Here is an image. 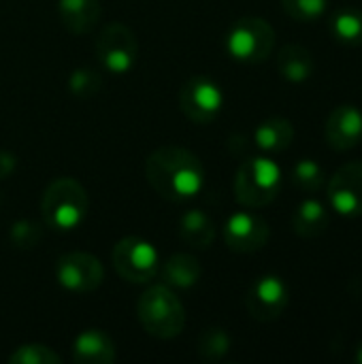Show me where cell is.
Wrapping results in <instances>:
<instances>
[{
	"label": "cell",
	"mask_w": 362,
	"mask_h": 364,
	"mask_svg": "<svg viewBox=\"0 0 362 364\" xmlns=\"http://www.w3.org/2000/svg\"><path fill=\"white\" fill-rule=\"evenodd\" d=\"M145 177L158 196L173 203L196 198L207 181L201 158L179 145H162L151 151L145 162Z\"/></svg>",
	"instance_id": "6da1fadb"
},
{
	"label": "cell",
	"mask_w": 362,
	"mask_h": 364,
	"mask_svg": "<svg viewBox=\"0 0 362 364\" xmlns=\"http://www.w3.org/2000/svg\"><path fill=\"white\" fill-rule=\"evenodd\" d=\"M87 211H90L87 192L73 177H60L51 181L41 198L43 222L58 232L77 230L85 222Z\"/></svg>",
	"instance_id": "7a4b0ae2"
},
{
	"label": "cell",
	"mask_w": 362,
	"mask_h": 364,
	"mask_svg": "<svg viewBox=\"0 0 362 364\" xmlns=\"http://www.w3.org/2000/svg\"><path fill=\"white\" fill-rule=\"evenodd\" d=\"M137 318L147 335L156 339H175L186 326V309L173 288L151 286L139 296Z\"/></svg>",
	"instance_id": "3957f363"
},
{
	"label": "cell",
	"mask_w": 362,
	"mask_h": 364,
	"mask_svg": "<svg viewBox=\"0 0 362 364\" xmlns=\"http://www.w3.org/2000/svg\"><path fill=\"white\" fill-rule=\"evenodd\" d=\"M282 181L284 173L275 160L267 156L247 158L235 177V198L247 209H262L277 198Z\"/></svg>",
	"instance_id": "277c9868"
},
{
	"label": "cell",
	"mask_w": 362,
	"mask_h": 364,
	"mask_svg": "<svg viewBox=\"0 0 362 364\" xmlns=\"http://www.w3.org/2000/svg\"><path fill=\"white\" fill-rule=\"evenodd\" d=\"M226 53L241 64H260L275 49V30L262 17H241L226 34Z\"/></svg>",
	"instance_id": "5b68a950"
},
{
	"label": "cell",
	"mask_w": 362,
	"mask_h": 364,
	"mask_svg": "<svg viewBox=\"0 0 362 364\" xmlns=\"http://www.w3.org/2000/svg\"><path fill=\"white\" fill-rule=\"evenodd\" d=\"M96 58L105 73L113 77L128 75L139 60V41L134 32L122 21L107 23L96 41Z\"/></svg>",
	"instance_id": "8992f818"
},
{
	"label": "cell",
	"mask_w": 362,
	"mask_h": 364,
	"mask_svg": "<svg viewBox=\"0 0 362 364\" xmlns=\"http://www.w3.org/2000/svg\"><path fill=\"white\" fill-rule=\"evenodd\" d=\"M117 275L130 284H145L160 271V256L156 247L141 237H124L111 252Z\"/></svg>",
	"instance_id": "52a82bcc"
},
{
	"label": "cell",
	"mask_w": 362,
	"mask_h": 364,
	"mask_svg": "<svg viewBox=\"0 0 362 364\" xmlns=\"http://www.w3.org/2000/svg\"><path fill=\"white\" fill-rule=\"evenodd\" d=\"M224 90L218 81L207 75L190 77L179 90V107L188 119L194 124H209L213 122L224 109Z\"/></svg>",
	"instance_id": "ba28073f"
},
{
	"label": "cell",
	"mask_w": 362,
	"mask_h": 364,
	"mask_svg": "<svg viewBox=\"0 0 362 364\" xmlns=\"http://www.w3.org/2000/svg\"><path fill=\"white\" fill-rule=\"evenodd\" d=\"M55 279L68 292L87 294V292H94L102 284L105 269L96 256L87 252H70L58 258Z\"/></svg>",
	"instance_id": "9c48e42d"
},
{
	"label": "cell",
	"mask_w": 362,
	"mask_h": 364,
	"mask_svg": "<svg viewBox=\"0 0 362 364\" xmlns=\"http://www.w3.org/2000/svg\"><path fill=\"white\" fill-rule=\"evenodd\" d=\"M326 196L331 207L341 218L362 215V160L348 162L326 181Z\"/></svg>",
	"instance_id": "30bf717a"
},
{
	"label": "cell",
	"mask_w": 362,
	"mask_h": 364,
	"mask_svg": "<svg viewBox=\"0 0 362 364\" xmlns=\"http://www.w3.org/2000/svg\"><path fill=\"white\" fill-rule=\"evenodd\" d=\"M288 303H290V290L286 282L277 275L258 277L245 294V307L250 316L258 322L277 320L286 311Z\"/></svg>",
	"instance_id": "8fae6325"
},
{
	"label": "cell",
	"mask_w": 362,
	"mask_h": 364,
	"mask_svg": "<svg viewBox=\"0 0 362 364\" xmlns=\"http://www.w3.org/2000/svg\"><path fill=\"white\" fill-rule=\"evenodd\" d=\"M271 237L269 222L252 211H237L224 224V241L235 254L260 252Z\"/></svg>",
	"instance_id": "7c38bea8"
},
{
	"label": "cell",
	"mask_w": 362,
	"mask_h": 364,
	"mask_svg": "<svg viewBox=\"0 0 362 364\" xmlns=\"http://www.w3.org/2000/svg\"><path fill=\"white\" fill-rule=\"evenodd\" d=\"M326 143L337 151H348L362 141V111L354 105H339L326 119Z\"/></svg>",
	"instance_id": "4fadbf2b"
},
{
	"label": "cell",
	"mask_w": 362,
	"mask_h": 364,
	"mask_svg": "<svg viewBox=\"0 0 362 364\" xmlns=\"http://www.w3.org/2000/svg\"><path fill=\"white\" fill-rule=\"evenodd\" d=\"M73 360L77 364L115 363V346L105 331L87 328L81 335H77L73 343Z\"/></svg>",
	"instance_id": "5bb4252c"
},
{
	"label": "cell",
	"mask_w": 362,
	"mask_h": 364,
	"mask_svg": "<svg viewBox=\"0 0 362 364\" xmlns=\"http://www.w3.org/2000/svg\"><path fill=\"white\" fill-rule=\"evenodd\" d=\"M277 70L282 79L290 83H305L307 79H312L316 70V62L307 47L299 43H288L277 53Z\"/></svg>",
	"instance_id": "9a60e30c"
},
{
	"label": "cell",
	"mask_w": 362,
	"mask_h": 364,
	"mask_svg": "<svg viewBox=\"0 0 362 364\" xmlns=\"http://www.w3.org/2000/svg\"><path fill=\"white\" fill-rule=\"evenodd\" d=\"M58 13L68 32L85 34L100 19V0H58Z\"/></svg>",
	"instance_id": "2e32d148"
},
{
	"label": "cell",
	"mask_w": 362,
	"mask_h": 364,
	"mask_svg": "<svg viewBox=\"0 0 362 364\" xmlns=\"http://www.w3.org/2000/svg\"><path fill=\"white\" fill-rule=\"evenodd\" d=\"M294 141V126L286 117H269L254 130V143L267 154L286 151Z\"/></svg>",
	"instance_id": "e0dca14e"
},
{
	"label": "cell",
	"mask_w": 362,
	"mask_h": 364,
	"mask_svg": "<svg viewBox=\"0 0 362 364\" xmlns=\"http://www.w3.org/2000/svg\"><path fill=\"white\" fill-rule=\"evenodd\" d=\"M292 228L303 239H314L329 228V209L318 198H305L292 213Z\"/></svg>",
	"instance_id": "ac0fdd59"
},
{
	"label": "cell",
	"mask_w": 362,
	"mask_h": 364,
	"mask_svg": "<svg viewBox=\"0 0 362 364\" xmlns=\"http://www.w3.org/2000/svg\"><path fill=\"white\" fill-rule=\"evenodd\" d=\"M179 237L190 247L207 250L215 241V224L205 211L190 209L179 220Z\"/></svg>",
	"instance_id": "d6986e66"
},
{
	"label": "cell",
	"mask_w": 362,
	"mask_h": 364,
	"mask_svg": "<svg viewBox=\"0 0 362 364\" xmlns=\"http://www.w3.org/2000/svg\"><path fill=\"white\" fill-rule=\"evenodd\" d=\"M203 269L201 262L190 254H173L162 264V279L164 286L175 290H190L201 282Z\"/></svg>",
	"instance_id": "ffe728a7"
},
{
	"label": "cell",
	"mask_w": 362,
	"mask_h": 364,
	"mask_svg": "<svg viewBox=\"0 0 362 364\" xmlns=\"http://www.w3.org/2000/svg\"><path fill=\"white\" fill-rule=\"evenodd\" d=\"M331 34L337 43L348 47L362 45V11L356 6H344L335 11L331 19Z\"/></svg>",
	"instance_id": "44dd1931"
},
{
	"label": "cell",
	"mask_w": 362,
	"mask_h": 364,
	"mask_svg": "<svg viewBox=\"0 0 362 364\" xmlns=\"http://www.w3.org/2000/svg\"><path fill=\"white\" fill-rule=\"evenodd\" d=\"M233 348V339L226 333V328L220 326H211L207 331H203L201 339H198V356L205 363H218L222 360Z\"/></svg>",
	"instance_id": "7402d4cb"
},
{
	"label": "cell",
	"mask_w": 362,
	"mask_h": 364,
	"mask_svg": "<svg viewBox=\"0 0 362 364\" xmlns=\"http://www.w3.org/2000/svg\"><path fill=\"white\" fill-rule=\"evenodd\" d=\"M292 183L307 192V194H314L318 190H322L326 186V175H324V168L312 160V158H305V160H299L292 168Z\"/></svg>",
	"instance_id": "603a6c76"
},
{
	"label": "cell",
	"mask_w": 362,
	"mask_h": 364,
	"mask_svg": "<svg viewBox=\"0 0 362 364\" xmlns=\"http://www.w3.org/2000/svg\"><path fill=\"white\" fill-rule=\"evenodd\" d=\"M102 87V75L90 66H79L68 75V92L77 98H92Z\"/></svg>",
	"instance_id": "cb8c5ba5"
},
{
	"label": "cell",
	"mask_w": 362,
	"mask_h": 364,
	"mask_svg": "<svg viewBox=\"0 0 362 364\" xmlns=\"http://www.w3.org/2000/svg\"><path fill=\"white\" fill-rule=\"evenodd\" d=\"M11 364H60L62 358L60 354H55L51 348L43 346V343H26L13 350V354L9 356Z\"/></svg>",
	"instance_id": "d4e9b609"
},
{
	"label": "cell",
	"mask_w": 362,
	"mask_h": 364,
	"mask_svg": "<svg viewBox=\"0 0 362 364\" xmlns=\"http://www.w3.org/2000/svg\"><path fill=\"white\" fill-rule=\"evenodd\" d=\"M282 9L294 21L309 23V21L320 19L326 13L329 0H282Z\"/></svg>",
	"instance_id": "484cf974"
},
{
	"label": "cell",
	"mask_w": 362,
	"mask_h": 364,
	"mask_svg": "<svg viewBox=\"0 0 362 364\" xmlns=\"http://www.w3.org/2000/svg\"><path fill=\"white\" fill-rule=\"evenodd\" d=\"M9 237H11V243L19 250H32L41 243L43 239V228L32 222V220H17L11 224V230H9Z\"/></svg>",
	"instance_id": "4316f807"
},
{
	"label": "cell",
	"mask_w": 362,
	"mask_h": 364,
	"mask_svg": "<svg viewBox=\"0 0 362 364\" xmlns=\"http://www.w3.org/2000/svg\"><path fill=\"white\" fill-rule=\"evenodd\" d=\"M17 168V156L6 151V149H0V181L2 179H9Z\"/></svg>",
	"instance_id": "83f0119b"
},
{
	"label": "cell",
	"mask_w": 362,
	"mask_h": 364,
	"mask_svg": "<svg viewBox=\"0 0 362 364\" xmlns=\"http://www.w3.org/2000/svg\"><path fill=\"white\" fill-rule=\"evenodd\" d=\"M354 358H356V363L362 364V343L356 348V354H354Z\"/></svg>",
	"instance_id": "f1b7e54d"
}]
</instances>
